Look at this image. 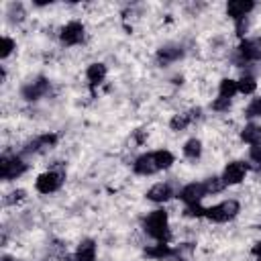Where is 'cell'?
Returning a JSON list of instances; mask_svg holds the SVG:
<instances>
[{
    "label": "cell",
    "instance_id": "obj_12",
    "mask_svg": "<svg viewBox=\"0 0 261 261\" xmlns=\"http://www.w3.org/2000/svg\"><path fill=\"white\" fill-rule=\"evenodd\" d=\"M133 169H135V173H139V175H151V173L159 171L157 165H155V157H153V153L139 155V157L135 159V163H133Z\"/></svg>",
    "mask_w": 261,
    "mask_h": 261
},
{
    "label": "cell",
    "instance_id": "obj_13",
    "mask_svg": "<svg viewBox=\"0 0 261 261\" xmlns=\"http://www.w3.org/2000/svg\"><path fill=\"white\" fill-rule=\"evenodd\" d=\"M200 114H202V110H200V108H192L190 112L175 114V116L171 118L169 126H171V130H184V128H186L190 122H194L196 118H200Z\"/></svg>",
    "mask_w": 261,
    "mask_h": 261
},
{
    "label": "cell",
    "instance_id": "obj_28",
    "mask_svg": "<svg viewBox=\"0 0 261 261\" xmlns=\"http://www.w3.org/2000/svg\"><path fill=\"white\" fill-rule=\"evenodd\" d=\"M212 108L218 110V112H224V110L230 108V100H228V98H218V100L212 102Z\"/></svg>",
    "mask_w": 261,
    "mask_h": 261
},
{
    "label": "cell",
    "instance_id": "obj_19",
    "mask_svg": "<svg viewBox=\"0 0 261 261\" xmlns=\"http://www.w3.org/2000/svg\"><path fill=\"white\" fill-rule=\"evenodd\" d=\"M241 139L245 141V143H251V145H255V143H261V126L259 124H245V128L241 130Z\"/></svg>",
    "mask_w": 261,
    "mask_h": 261
},
{
    "label": "cell",
    "instance_id": "obj_7",
    "mask_svg": "<svg viewBox=\"0 0 261 261\" xmlns=\"http://www.w3.org/2000/svg\"><path fill=\"white\" fill-rule=\"evenodd\" d=\"M47 92H49V80L47 77H37L35 82H29L27 86H22L20 96L24 100L33 102V100H39L41 96H45Z\"/></svg>",
    "mask_w": 261,
    "mask_h": 261
},
{
    "label": "cell",
    "instance_id": "obj_5",
    "mask_svg": "<svg viewBox=\"0 0 261 261\" xmlns=\"http://www.w3.org/2000/svg\"><path fill=\"white\" fill-rule=\"evenodd\" d=\"M247 169H249L247 163H243V161H230L224 167V173H222L224 186H237V184H241L245 179V175H247Z\"/></svg>",
    "mask_w": 261,
    "mask_h": 261
},
{
    "label": "cell",
    "instance_id": "obj_14",
    "mask_svg": "<svg viewBox=\"0 0 261 261\" xmlns=\"http://www.w3.org/2000/svg\"><path fill=\"white\" fill-rule=\"evenodd\" d=\"M171 196H173V192H171V186H169V184H155V186L149 188V192H147V200H151V202H155V204H163V202H167Z\"/></svg>",
    "mask_w": 261,
    "mask_h": 261
},
{
    "label": "cell",
    "instance_id": "obj_21",
    "mask_svg": "<svg viewBox=\"0 0 261 261\" xmlns=\"http://www.w3.org/2000/svg\"><path fill=\"white\" fill-rule=\"evenodd\" d=\"M184 155H186L188 159H198V157L202 155V143H200L198 139L186 141V145H184Z\"/></svg>",
    "mask_w": 261,
    "mask_h": 261
},
{
    "label": "cell",
    "instance_id": "obj_2",
    "mask_svg": "<svg viewBox=\"0 0 261 261\" xmlns=\"http://www.w3.org/2000/svg\"><path fill=\"white\" fill-rule=\"evenodd\" d=\"M239 210H241V206H239L237 200H224V202H220L216 206L206 208L204 216L208 220H212V222H226V220H232L239 214Z\"/></svg>",
    "mask_w": 261,
    "mask_h": 261
},
{
    "label": "cell",
    "instance_id": "obj_15",
    "mask_svg": "<svg viewBox=\"0 0 261 261\" xmlns=\"http://www.w3.org/2000/svg\"><path fill=\"white\" fill-rule=\"evenodd\" d=\"M157 57L161 59V61H177L179 57H184V47L181 45H173V43H169V45H163V47H159V51H157Z\"/></svg>",
    "mask_w": 261,
    "mask_h": 261
},
{
    "label": "cell",
    "instance_id": "obj_27",
    "mask_svg": "<svg viewBox=\"0 0 261 261\" xmlns=\"http://www.w3.org/2000/svg\"><path fill=\"white\" fill-rule=\"evenodd\" d=\"M245 116H249V118H255V116H261V98H255L249 106H247V110H245Z\"/></svg>",
    "mask_w": 261,
    "mask_h": 261
},
{
    "label": "cell",
    "instance_id": "obj_10",
    "mask_svg": "<svg viewBox=\"0 0 261 261\" xmlns=\"http://www.w3.org/2000/svg\"><path fill=\"white\" fill-rule=\"evenodd\" d=\"M253 8H255V2H251V0H232L226 4V14L239 22V20L247 18V14Z\"/></svg>",
    "mask_w": 261,
    "mask_h": 261
},
{
    "label": "cell",
    "instance_id": "obj_17",
    "mask_svg": "<svg viewBox=\"0 0 261 261\" xmlns=\"http://www.w3.org/2000/svg\"><path fill=\"white\" fill-rule=\"evenodd\" d=\"M86 77H88V82L92 86L102 84L104 77H106V65L104 63H90L88 69H86Z\"/></svg>",
    "mask_w": 261,
    "mask_h": 261
},
{
    "label": "cell",
    "instance_id": "obj_22",
    "mask_svg": "<svg viewBox=\"0 0 261 261\" xmlns=\"http://www.w3.org/2000/svg\"><path fill=\"white\" fill-rule=\"evenodd\" d=\"M153 157H155L157 169H169V167L173 165V155H171L169 151H155Z\"/></svg>",
    "mask_w": 261,
    "mask_h": 261
},
{
    "label": "cell",
    "instance_id": "obj_6",
    "mask_svg": "<svg viewBox=\"0 0 261 261\" xmlns=\"http://www.w3.org/2000/svg\"><path fill=\"white\" fill-rule=\"evenodd\" d=\"M84 33H86L84 24L77 22V20H71V22H67V24L61 29L59 39H61V43H65V45H77V43L84 41Z\"/></svg>",
    "mask_w": 261,
    "mask_h": 261
},
{
    "label": "cell",
    "instance_id": "obj_16",
    "mask_svg": "<svg viewBox=\"0 0 261 261\" xmlns=\"http://www.w3.org/2000/svg\"><path fill=\"white\" fill-rule=\"evenodd\" d=\"M96 257V243L86 239L77 245V251H75V261H94Z\"/></svg>",
    "mask_w": 261,
    "mask_h": 261
},
{
    "label": "cell",
    "instance_id": "obj_33",
    "mask_svg": "<svg viewBox=\"0 0 261 261\" xmlns=\"http://www.w3.org/2000/svg\"><path fill=\"white\" fill-rule=\"evenodd\" d=\"M259 261H261V259H259Z\"/></svg>",
    "mask_w": 261,
    "mask_h": 261
},
{
    "label": "cell",
    "instance_id": "obj_8",
    "mask_svg": "<svg viewBox=\"0 0 261 261\" xmlns=\"http://www.w3.org/2000/svg\"><path fill=\"white\" fill-rule=\"evenodd\" d=\"M241 61H257L261 59V39H245L237 49Z\"/></svg>",
    "mask_w": 261,
    "mask_h": 261
},
{
    "label": "cell",
    "instance_id": "obj_18",
    "mask_svg": "<svg viewBox=\"0 0 261 261\" xmlns=\"http://www.w3.org/2000/svg\"><path fill=\"white\" fill-rule=\"evenodd\" d=\"M171 253H173V249L167 243H157L155 247L145 249V255L151 259H171Z\"/></svg>",
    "mask_w": 261,
    "mask_h": 261
},
{
    "label": "cell",
    "instance_id": "obj_31",
    "mask_svg": "<svg viewBox=\"0 0 261 261\" xmlns=\"http://www.w3.org/2000/svg\"><path fill=\"white\" fill-rule=\"evenodd\" d=\"M253 255H257V259H261V243H255V247H253Z\"/></svg>",
    "mask_w": 261,
    "mask_h": 261
},
{
    "label": "cell",
    "instance_id": "obj_23",
    "mask_svg": "<svg viewBox=\"0 0 261 261\" xmlns=\"http://www.w3.org/2000/svg\"><path fill=\"white\" fill-rule=\"evenodd\" d=\"M237 86H239V92H241V94H253L255 88H257V82H255L253 75H243V77L237 82Z\"/></svg>",
    "mask_w": 261,
    "mask_h": 261
},
{
    "label": "cell",
    "instance_id": "obj_20",
    "mask_svg": "<svg viewBox=\"0 0 261 261\" xmlns=\"http://www.w3.org/2000/svg\"><path fill=\"white\" fill-rule=\"evenodd\" d=\"M218 92H220V98H228V100H230V98L239 92V86H237L234 80L224 77V80L220 82V86H218Z\"/></svg>",
    "mask_w": 261,
    "mask_h": 261
},
{
    "label": "cell",
    "instance_id": "obj_9",
    "mask_svg": "<svg viewBox=\"0 0 261 261\" xmlns=\"http://www.w3.org/2000/svg\"><path fill=\"white\" fill-rule=\"evenodd\" d=\"M179 200L181 202H186V206H190V204H200V200L206 196V188H204V184H188V186H184L181 190H179Z\"/></svg>",
    "mask_w": 261,
    "mask_h": 261
},
{
    "label": "cell",
    "instance_id": "obj_11",
    "mask_svg": "<svg viewBox=\"0 0 261 261\" xmlns=\"http://www.w3.org/2000/svg\"><path fill=\"white\" fill-rule=\"evenodd\" d=\"M55 143H57V135L47 133V135H41V137H37L35 141H31L24 151H27V153H45V151L53 149Z\"/></svg>",
    "mask_w": 261,
    "mask_h": 261
},
{
    "label": "cell",
    "instance_id": "obj_4",
    "mask_svg": "<svg viewBox=\"0 0 261 261\" xmlns=\"http://www.w3.org/2000/svg\"><path fill=\"white\" fill-rule=\"evenodd\" d=\"M61 184H63V175L61 173H57V171H45V173H41L37 177L35 188L41 194H53V192H57L61 188Z\"/></svg>",
    "mask_w": 261,
    "mask_h": 261
},
{
    "label": "cell",
    "instance_id": "obj_25",
    "mask_svg": "<svg viewBox=\"0 0 261 261\" xmlns=\"http://www.w3.org/2000/svg\"><path fill=\"white\" fill-rule=\"evenodd\" d=\"M14 47H16V43L10 39V37H2V47H0V57L2 59H6L12 51H14Z\"/></svg>",
    "mask_w": 261,
    "mask_h": 261
},
{
    "label": "cell",
    "instance_id": "obj_32",
    "mask_svg": "<svg viewBox=\"0 0 261 261\" xmlns=\"http://www.w3.org/2000/svg\"><path fill=\"white\" fill-rule=\"evenodd\" d=\"M2 261H14V259H12V257H8V255H4V257H2Z\"/></svg>",
    "mask_w": 261,
    "mask_h": 261
},
{
    "label": "cell",
    "instance_id": "obj_26",
    "mask_svg": "<svg viewBox=\"0 0 261 261\" xmlns=\"http://www.w3.org/2000/svg\"><path fill=\"white\" fill-rule=\"evenodd\" d=\"M184 214H186V216H190V218H200V216H204V214H206V208H202L200 204H190V206H186Z\"/></svg>",
    "mask_w": 261,
    "mask_h": 261
},
{
    "label": "cell",
    "instance_id": "obj_24",
    "mask_svg": "<svg viewBox=\"0 0 261 261\" xmlns=\"http://www.w3.org/2000/svg\"><path fill=\"white\" fill-rule=\"evenodd\" d=\"M204 188H206V194H216L224 188V181H222V177H208L204 181Z\"/></svg>",
    "mask_w": 261,
    "mask_h": 261
},
{
    "label": "cell",
    "instance_id": "obj_1",
    "mask_svg": "<svg viewBox=\"0 0 261 261\" xmlns=\"http://www.w3.org/2000/svg\"><path fill=\"white\" fill-rule=\"evenodd\" d=\"M143 226H145V232L151 239H155L159 243H167V239H169V226H167V212L165 210L157 208V210L149 212V216L145 218Z\"/></svg>",
    "mask_w": 261,
    "mask_h": 261
},
{
    "label": "cell",
    "instance_id": "obj_29",
    "mask_svg": "<svg viewBox=\"0 0 261 261\" xmlns=\"http://www.w3.org/2000/svg\"><path fill=\"white\" fill-rule=\"evenodd\" d=\"M24 198V192L22 190H16V192H10L8 198H4V204H14V202H20Z\"/></svg>",
    "mask_w": 261,
    "mask_h": 261
},
{
    "label": "cell",
    "instance_id": "obj_3",
    "mask_svg": "<svg viewBox=\"0 0 261 261\" xmlns=\"http://www.w3.org/2000/svg\"><path fill=\"white\" fill-rule=\"evenodd\" d=\"M27 171V163L16 155H2L0 159V175L2 179H16Z\"/></svg>",
    "mask_w": 261,
    "mask_h": 261
},
{
    "label": "cell",
    "instance_id": "obj_30",
    "mask_svg": "<svg viewBox=\"0 0 261 261\" xmlns=\"http://www.w3.org/2000/svg\"><path fill=\"white\" fill-rule=\"evenodd\" d=\"M249 157L255 161V163H261V143H255L249 151Z\"/></svg>",
    "mask_w": 261,
    "mask_h": 261
}]
</instances>
